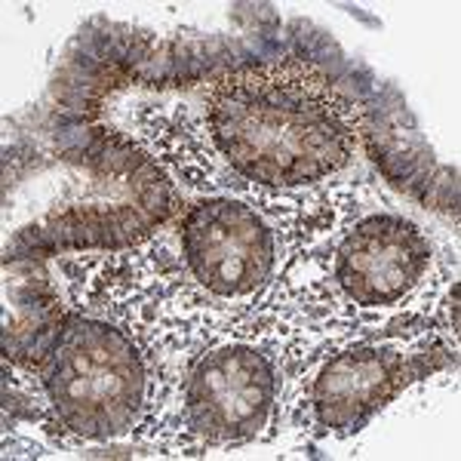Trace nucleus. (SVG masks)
<instances>
[{"instance_id": "obj_1", "label": "nucleus", "mask_w": 461, "mask_h": 461, "mask_svg": "<svg viewBox=\"0 0 461 461\" xmlns=\"http://www.w3.org/2000/svg\"><path fill=\"white\" fill-rule=\"evenodd\" d=\"M212 142L258 185H308L354 158L360 117L323 68L302 59L237 68L206 99Z\"/></svg>"}, {"instance_id": "obj_2", "label": "nucleus", "mask_w": 461, "mask_h": 461, "mask_svg": "<svg viewBox=\"0 0 461 461\" xmlns=\"http://www.w3.org/2000/svg\"><path fill=\"white\" fill-rule=\"evenodd\" d=\"M43 388L68 430L86 440H114L136 425L145 406V360L117 326L68 317L43 354Z\"/></svg>"}, {"instance_id": "obj_3", "label": "nucleus", "mask_w": 461, "mask_h": 461, "mask_svg": "<svg viewBox=\"0 0 461 461\" xmlns=\"http://www.w3.org/2000/svg\"><path fill=\"white\" fill-rule=\"evenodd\" d=\"M182 247L191 274L221 299L256 293L277 262L274 230L256 210L228 197L200 200L185 212Z\"/></svg>"}, {"instance_id": "obj_4", "label": "nucleus", "mask_w": 461, "mask_h": 461, "mask_svg": "<svg viewBox=\"0 0 461 461\" xmlns=\"http://www.w3.org/2000/svg\"><path fill=\"white\" fill-rule=\"evenodd\" d=\"M274 397V363L249 345H228L194 366L185 388V412L203 440L247 443L267 425Z\"/></svg>"}, {"instance_id": "obj_5", "label": "nucleus", "mask_w": 461, "mask_h": 461, "mask_svg": "<svg viewBox=\"0 0 461 461\" xmlns=\"http://www.w3.org/2000/svg\"><path fill=\"white\" fill-rule=\"evenodd\" d=\"M446 366V354L419 351L403 354L397 348L363 345L336 354L314 378L311 403L317 425L326 434L351 437L378 409H384L400 391L419 378Z\"/></svg>"}, {"instance_id": "obj_6", "label": "nucleus", "mask_w": 461, "mask_h": 461, "mask_svg": "<svg viewBox=\"0 0 461 461\" xmlns=\"http://www.w3.org/2000/svg\"><path fill=\"white\" fill-rule=\"evenodd\" d=\"M428 262L430 243L419 225L400 215H369L341 240L336 277L348 299L384 308L419 284Z\"/></svg>"}]
</instances>
